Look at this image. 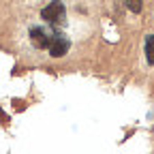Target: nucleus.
<instances>
[{
  "mask_svg": "<svg viewBox=\"0 0 154 154\" xmlns=\"http://www.w3.org/2000/svg\"><path fill=\"white\" fill-rule=\"evenodd\" d=\"M41 17L47 24H51V26H62L64 19H66V9H64V5L60 2V0H51L47 7H43Z\"/></svg>",
  "mask_w": 154,
  "mask_h": 154,
  "instance_id": "obj_1",
  "label": "nucleus"
},
{
  "mask_svg": "<svg viewBox=\"0 0 154 154\" xmlns=\"http://www.w3.org/2000/svg\"><path fill=\"white\" fill-rule=\"evenodd\" d=\"M47 49H49V56L51 58H62L69 51V38H64L62 34H51Z\"/></svg>",
  "mask_w": 154,
  "mask_h": 154,
  "instance_id": "obj_2",
  "label": "nucleus"
},
{
  "mask_svg": "<svg viewBox=\"0 0 154 154\" xmlns=\"http://www.w3.org/2000/svg\"><path fill=\"white\" fill-rule=\"evenodd\" d=\"M30 41H32V45H34L36 49H47L49 36H47L41 28H32V30H30Z\"/></svg>",
  "mask_w": 154,
  "mask_h": 154,
  "instance_id": "obj_3",
  "label": "nucleus"
},
{
  "mask_svg": "<svg viewBox=\"0 0 154 154\" xmlns=\"http://www.w3.org/2000/svg\"><path fill=\"white\" fill-rule=\"evenodd\" d=\"M146 60L150 66H154V34L146 36Z\"/></svg>",
  "mask_w": 154,
  "mask_h": 154,
  "instance_id": "obj_4",
  "label": "nucleus"
},
{
  "mask_svg": "<svg viewBox=\"0 0 154 154\" xmlns=\"http://www.w3.org/2000/svg\"><path fill=\"white\" fill-rule=\"evenodd\" d=\"M126 7L131 13H141L143 9V0H126Z\"/></svg>",
  "mask_w": 154,
  "mask_h": 154,
  "instance_id": "obj_5",
  "label": "nucleus"
}]
</instances>
